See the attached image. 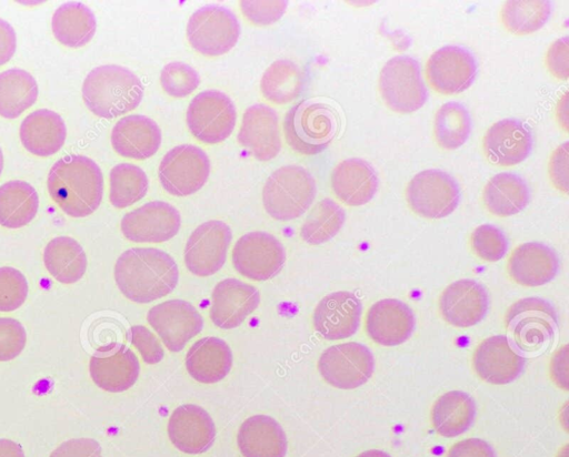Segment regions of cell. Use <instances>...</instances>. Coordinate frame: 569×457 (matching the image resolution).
Returning <instances> with one entry per match:
<instances>
[{"label": "cell", "instance_id": "6da1fadb", "mask_svg": "<svg viewBox=\"0 0 569 457\" xmlns=\"http://www.w3.org/2000/svg\"><path fill=\"white\" fill-rule=\"evenodd\" d=\"M114 280L127 298L144 304L171 293L178 284L179 270L164 251L132 247L118 257Z\"/></svg>", "mask_w": 569, "mask_h": 457}, {"label": "cell", "instance_id": "7a4b0ae2", "mask_svg": "<svg viewBox=\"0 0 569 457\" xmlns=\"http://www.w3.org/2000/svg\"><path fill=\"white\" fill-rule=\"evenodd\" d=\"M47 186L50 197L69 216L92 214L103 196V175L90 158L70 154L58 160L49 171Z\"/></svg>", "mask_w": 569, "mask_h": 457}, {"label": "cell", "instance_id": "3957f363", "mask_svg": "<svg viewBox=\"0 0 569 457\" xmlns=\"http://www.w3.org/2000/svg\"><path fill=\"white\" fill-rule=\"evenodd\" d=\"M143 97L140 79L118 64L93 68L82 83L86 106L97 116L112 119L134 110Z\"/></svg>", "mask_w": 569, "mask_h": 457}, {"label": "cell", "instance_id": "277c9868", "mask_svg": "<svg viewBox=\"0 0 569 457\" xmlns=\"http://www.w3.org/2000/svg\"><path fill=\"white\" fill-rule=\"evenodd\" d=\"M338 132V116L326 103L301 100L284 115L283 133L289 146L303 155L325 151Z\"/></svg>", "mask_w": 569, "mask_h": 457}, {"label": "cell", "instance_id": "5b68a950", "mask_svg": "<svg viewBox=\"0 0 569 457\" xmlns=\"http://www.w3.org/2000/svg\"><path fill=\"white\" fill-rule=\"evenodd\" d=\"M316 194V181L308 170L297 164L283 165L267 179L262 204L271 217L290 221L310 207Z\"/></svg>", "mask_w": 569, "mask_h": 457}, {"label": "cell", "instance_id": "8992f818", "mask_svg": "<svg viewBox=\"0 0 569 457\" xmlns=\"http://www.w3.org/2000/svg\"><path fill=\"white\" fill-rule=\"evenodd\" d=\"M378 88L386 105L397 113L415 112L428 99L420 64L409 55H396L385 63L379 73Z\"/></svg>", "mask_w": 569, "mask_h": 457}, {"label": "cell", "instance_id": "52a82bcc", "mask_svg": "<svg viewBox=\"0 0 569 457\" xmlns=\"http://www.w3.org/2000/svg\"><path fill=\"white\" fill-rule=\"evenodd\" d=\"M240 35L236 14L219 4H208L196 10L187 24L190 45L207 57H218L231 50Z\"/></svg>", "mask_w": 569, "mask_h": 457}, {"label": "cell", "instance_id": "ba28073f", "mask_svg": "<svg viewBox=\"0 0 569 457\" xmlns=\"http://www.w3.org/2000/svg\"><path fill=\"white\" fill-rule=\"evenodd\" d=\"M410 209L426 219H442L451 214L460 202L457 181L439 169H428L415 174L406 187Z\"/></svg>", "mask_w": 569, "mask_h": 457}, {"label": "cell", "instance_id": "9c48e42d", "mask_svg": "<svg viewBox=\"0 0 569 457\" xmlns=\"http://www.w3.org/2000/svg\"><path fill=\"white\" fill-rule=\"evenodd\" d=\"M558 317L553 306L539 297H526L513 303L505 316L506 328L516 346L522 351L539 349L557 331Z\"/></svg>", "mask_w": 569, "mask_h": 457}, {"label": "cell", "instance_id": "30bf717a", "mask_svg": "<svg viewBox=\"0 0 569 457\" xmlns=\"http://www.w3.org/2000/svg\"><path fill=\"white\" fill-rule=\"evenodd\" d=\"M237 111L232 100L218 90H206L190 102L186 121L191 134L207 144L224 141L232 133Z\"/></svg>", "mask_w": 569, "mask_h": 457}, {"label": "cell", "instance_id": "8fae6325", "mask_svg": "<svg viewBox=\"0 0 569 457\" xmlns=\"http://www.w3.org/2000/svg\"><path fill=\"white\" fill-rule=\"evenodd\" d=\"M209 174V156L193 144H181L169 150L158 169L161 186L174 196L198 192L206 184Z\"/></svg>", "mask_w": 569, "mask_h": 457}, {"label": "cell", "instance_id": "7c38bea8", "mask_svg": "<svg viewBox=\"0 0 569 457\" xmlns=\"http://www.w3.org/2000/svg\"><path fill=\"white\" fill-rule=\"evenodd\" d=\"M321 377L339 389H355L366 384L375 370V357L363 344L348 342L328 347L318 360Z\"/></svg>", "mask_w": 569, "mask_h": 457}, {"label": "cell", "instance_id": "4fadbf2b", "mask_svg": "<svg viewBox=\"0 0 569 457\" xmlns=\"http://www.w3.org/2000/svg\"><path fill=\"white\" fill-rule=\"evenodd\" d=\"M286 262L282 243L272 234L261 231L242 235L232 250V264L242 276L266 281L276 276Z\"/></svg>", "mask_w": 569, "mask_h": 457}, {"label": "cell", "instance_id": "5bb4252c", "mask_svg": "<svg viewBox=\"0 0 569 457\" xmlns=\"http://www.w3.org/2000/svg\"><path fill=\"white\" fill-rule=\"evenodd\" d=\"M475 55L466 48L448 44L436 50L426 63L429 85L441 94H458L470 88L477 75Z\"/></svg>", "mask_w": 569, "mask_h": 457}, {"label": "cell", "instance_id": "9a60e30c", "mask_svg": "<svg viewBox=\"0 0 569 457\" xmlns=\"http://www.w3.org/2000/svg\"><path fill=\"white\" fill-rule=\"evenodd\" d=\"M231 238V230L222 221L210 220L200 224L186 243L187 268L197 276L217 273L226 262Z\"/></svg>", "mask_w": 569, "mask_h": 457}, {"label": "cell", "instance_id": "2e32d148", "mask_svg": "<svg viewBox=\"0 0 569 457\" xmlns=\"http://www.w3.org/2000/svg\"><path fill=\"white\" fill-rule=\"evenodd\" d=\"M179 211L164 201L148 202L123 215L120 227L126 238L136 243H162L180 230Z\"/></svg>", "mask_w": 569, "mask_h": 457}, {"label": "cell", "instance_id": "e0dca14e", "mask_svg": "<svg viewBox=\"0 0 569 457\" xmlns=\"http://www.w3.org/2000/svg\"><path fill=\"white\" fill-rule=\"evenodd\" d=\"M147 321L171 352L181 351L203 327L200 313L182 299H169L152 306Z\"/></svg>", "mask_w": 569, "mask_h": 457}, {"label": "cell", "instance_id": "ac0fdd59", "mask_svg": "<svg viewBox=\"0 0 569 457\" xmlns=\"http://www.w3.org/2000/svg\"><path fill=\"white\" fill-rule=\"evenodd\" d=\"M525 363L518 347L505 335H493L483 339L472 355L476 374L492 385L513 382L522 373Z\"/></svg>", "mask_w": 569, "mask_h": 457}, {"label": "cell", "instance_id": "d6986e66", "mask_svg": "<svg viewBox=\"0 0 569 457\" xmlns=\"http://www.w3.org/2000/svg\"><path fill=\"white\" fill-rule=\"evenodd\" d=\"M89 372L98 387L110 393H120L136 383L140 365L136 354L126 345L110 343L94 352Z\"/></svg>", "mask_w": 569, "mask_h": 457}, {"label": "cell", "instance_id": "ffe728a7", "mask_svg": "<svg viewBox=\"0 0 569 457\" xmlns=\"http://www.w3.org/2000/svg\"><path fill=\"white\" fill-rule=\"evenodd\" d=\"M489 308L487 290L477 281L458 280L449 284L439 297V312L450 325L460 328L480 323Z\"/></svg>", "mask_w": 569, "mask_h": 457}, {"label": "cell", "instance_id": "44dd1931", "mask_svg": "<svg viewBox=\"0 0 569 457\" xmlns=\"http://www.w3.org/2000/svg\"><path fill=\"white\" fill-rule=\"evenodd\" d=\"M362 305L351 292L339 291L326 295L316 306L312 322L316 332L328 341L352 336L359 328Z\"/></svg>", "mask_w": 569, "mask_h": 457}, {"label": "cell", "instance_id": "7402d4cb", "mask_svg": "<svg viewBox=\"0 0 569 457\" xmlns=\"http://www.w3.org/2000/svg\"><path fill=\"white\" fill-rule=\"evenodd\" d=\"M416 327L412 309L396 298H383L370 306L366 315V332L377 344L397 346L407 342Z\"/></svg>", "mask_w": 569, "mask_h": 457}, {"label": "cell", "instance_id": "603a6c76", "mask_svg": "<svg viewBox=\"0 0 569 457\" xmlns=\"http://www.w3.org/2000/svg\"><path fill=\"white\" fill-rule=\"evenodd\" d=\"M532 133L520 120L502 119L486 131L482 149L487 159L500 166L516 165L532 150Z\"/></svg>", "mask_w": 569, "mask_h": 457}, {"label": "cell", "instance_id": "cb8c5ba5", "mask_svg": "<svg viewBox=\"0 0 569 457\" xmlns=\"http://www.w3.org/2000/svg\"><path fill=\"white\" fill-rule=\"evenodd\" d=\"M259 291L237 278L220 281L211 295V322L223 329L239 326L258 307Z\"/></svg>", "mask_w": 569, "mask_h": 457}, {"label": "cell", "instance_id": "d4e9b609", "mask_svg": "<svg viewBox=\"0 0 569 457\" xmlns=\"http://www.w3.org/2000/svg\"><path fill=\"white\" fill-rule=\"evenodd\" d=\"M237 139L259 161L276 158L281 150L277 111L262 103L247 108Z\"/></svg>", "mask_w": 569, "mask_h": 457}, {"label": "cell", "instance_id": "484cf974", "mask_svg": "<svg viewBox=\"0 0 569 457\" xmlns=\"http://www.w3.org/2000/svg\"><path fill=\"white\" fill-rule=\"evenodd\" d=\"M168 436L176 448L186 454L207 451L216 438V426L202 407L186 404L177 407L168 422Z\"/></svg>", "mask_w": 569, "mask_h": 457}, {"label": "cell", "instance_id": "4316f807", "mask_svg": "<svg viewBox=\"0 0 569 457\" xmlns=\"http://www.w3.org/2000/svg\"><path fill=\"white\" fill-rule=\"evenodd\" d=\"M559 266V257L551 247L540 242H527L512 251L507 271L515 283L537 287L551 282Z\"/></svg>", "mask_w": 569, "mask_h": 457}, {"label": "cell", "instance_id": "83f0119b", "mask_svg": "<svg viewBox=\"0 0 569 457\" xmlns=\"http://www.w3.org/2000/svg\"><path fill=\"white\" fill-rule=\"evenodd\" d=\"M113 150L123 158L144 160L160 148L162 135L158 124L142 114L121 118L110 135Z\"/></svg>", "mask_w": 569, "mask_h": 457}, {"label": "cell", "instance_id": "f1b7e54d", "mask_svg": "<svg viewBox=\"0 0 569 457\" xmlns=\"http://www.w3.org/2000/svg\"><path fill=\"white\" fill-rule=\"evenodd\" d=\"M335 195L349 206H360L372 200L379 180L373 166L360 158H349L338 163L330 177Z\"/></svg>", "mask_w": 569, "mask_h": 457}, {"label": "cell", "instance_id": "f546056e", "mask_svg": "<svg viewBox=\"0 0 569 457\" xmlns=\"http://www.w3.org/2000/svg\"><path fill=\"white\" fill-rule=\"evenodd\" d=\"M237 444L243 457H284L287 436L280 424L267 415H253L240 426Z\"/></svg>", "mask_w": 569, "mask_h": 457}, {"label": "cell", "instance_id": "4dcf8cb0", "mask_svg": "<svg viewBox=\"0 0 569 457\" xmlns=\"http://www.w3.org/2000/svg\"><path fill=\"white\" fill-rule=\"evenodd\" d=\"M19 135L27 151L38 156H50L64 144L67 128L57 112L38 109L23 119Z\"/></svg>", "mask_w": 569, "mask_h": 457}, {"label": "cell", "instance_id": "1f68e13d", "mask_svg": "<svg viewBox=\"0 0 569 457\" xmlns=\"http://www.w3.org/2000/svg\"><path fill=\"white\" fill-rule=\"evenodd\" d=\"M231 366V349L218 337H203L197 341L186 355L189 375L202 384H213L223 379Z\"/></svg>", "mask_w": 569, "mask_h": 457}, {"label": "cell", "instance_id": "d6a6232c", "mask_svg": "<svg viewBox=\"0 0 569 457\" xmlns=\"http://www.w3.org/2000/svg\"><path fill=\"white\" fill-rule=\"evenodd\" d=\"M530 201V190L523 177L512 172L495 174L486 183L482 202L493 215L506 217L518 214Z\"/></svg>", "mask_w": 569, "mask_h": 457}, {"label": "cell", "instance_id": "836d02e7", "mask_svg": "<svg viewBox=\"0 0 569 457\" xmlns=\"http://www.w3.org/2000/svg\"><path fill=\"white\" fill-rule=\"evenodd\" d=\"M431 424L437 434L451 438L466 433L476 418V404L461 390L442 394L432 405Z\"/></svg>", "mask_w": 569, "mask_h": 457}, {"label": "cell", "instance_id": "e575fe53", "mask_svg": "<svg viewBox=\"0 0 569 457\" xmlns=\"http://www.w3.org/2000/svg\"><path fill=\"white\" fill-rule=\"evenodd\" d=\"M51 28L60 43L69 48H80L93 38L97 20L89 7L79 1H70L56 9Z\"/></svg>", "mask_w": 569, "mask_h": 457}, {"label": "cell", "instance_id": "d590c367", "mask_svg": "<svg viewBox=\"0 0 569 457\" xmlns=\"http://www.w3.org/2000/svg\"><path fill=\"white\" fill-rule=\"evenodd\" d=\"M43 263L48 272L63 284L78 282L87 270L82 246L69 236H57L46 245Z\"/></svg>", "mask_w": 569, "mask_h": 457}, {"label": "cell", "instance_id": "8d00e7d4", "mask_svg": "<svg viewBox=\"0 0 569 457\" xmlns=\"http://www.w3.org/2000/svg\"><path fill=\"white\" fill-rule=\"evenodd\" d=\"M39 207L36 189L20 180H12L0 186V225L19 228L30 223Z\"/></svg>", "mask_w": 569, "mask_h": 457}, {"label": "cell", "instance_id": "74e56055", "mask_svg": "<svg viewBox=\"0 0 569 457\" xmlns=\"http://www.w3.org/2000/svg\"><path fill=\"white\" fill-rule=\"evenodd\" d=\"M306 85V74L289 59L272 62L260 80L263 97L273 103L286 104L301 94Z\"/></svg>", "mask_w": 569, "mask_h": 457}, {"label": "cell", "instance_id": "f35d334b", "mask_svg": "<svg viewBox=\"0 0 569 457\" xmlns=\"http://www.w3.org/2000/svg\"><path fill=\"white\" fill-rule=\"evenodd\" d=\"M38 98L36 79L26 70L12 68L0 73V115L16 119Z\"/></svg>", "mask_w": 569, "mask_h": 457}, {"label": "cell", "instance_id": "ab89813d", "mask_svg": "<svg viewBox=\"0 0 569 457\" xmlns=\"http://www.w3.org/2000/svg\"><path fill=\"white\" fill-rule=\"evenodd\" d=\"M471 132V118L467 108L456 101L443 103L433 119V135L445 150L463 145Z\"/></svg>", "mask_w": 569, "mask_h": 457}, {"label": "cell", "instance_id": "60d3db41", "mask_svg": "<svg viewBox=\"0 0 569 457\" xmlns=\"http://www.w3.org/2000/svg\"><path fill=\"white\" fill-rule=\"evenodd\" d=\"M552 3L548 0H509L501 8L503 27L515 34H529L549 20Z\"/></svg>", "mask_w": 569, "mask_h": 457}, {"label": "cell", "instance_id": "b9f144b4", "mask_svg": "<svg viewBox=\"0 0 569 457\" xmlns=\"http://www.w3.org/2000/svg\"><path fill=\"white\" fill-rule=\"evenodd\" d=\"M345 221V210L333 200L322 199L302 223L300 236L311 245L326 243L337 235Z\"/></svg>", "mask_w": 569, "mask_h": 457}, {"label": "cell", "instance_id": "7bdbcfd3", "mask_svg": "<svg viewBox=\"0 0 569 457\" xmlns=\"http://www.w3.org/2000/svg\"><path fill=\"white\" fill-rule=\"evenodd\" d=\"M110 203L117 209L128 207L140 201L148 192L146 172L132 163H119L109 174Z\"/></svg>", "mask_w": 569, "mask_h": 457}, {"label": "cell", "instance_id": "ee69618b", "mask_svg": "<svg viewBox=\"0 0 569 457\" xmlns=\"http://www.w3.org/2000/svg\"><path fill=\"white\" fill-rule=\"evenodd\" d=\"M160 83L163 91L170 97L184 98L198 88L200 77L191 65L174 61L162 68Z\"/></svg>", "mask_w": 569, "mask_h": 457}, {"label": "cell", "instance_id": "f6af8a7d", "mask_svg": "<svg viewBox=\"0 0 569 457\" xmlns=\"http://www.w3.org/2000/svg\"><path fill=\"white\" fill-rule=\"evenodd\" d=\"M470 245L473 253L486 262H497L508 251L507 236L492 224L477 226L470 235Z\"/></svg>", "mask_w": 569, "mask_h": 457}, {"label": "cell", "instance_id": "bcb514c9", "mask_svg": "<svg viewBox=\"0 0 569 457\" xmlns=\"http://www.w3.org/2000/svg\"><path fill=\"white\" fill-rule=\"evenodd\" d=\"M28 295V282L24 275L10 266L0 267V312L19 308Z\"/></svg>", "mask_w": 569, "mask_h": 457}, {"label": "cell", "instance_id": "7dc6e473", "mask_svg": "<svg viewBox=\"0 0 569 457\" xmlns=\"http://www.w3.org/2000/svg\"><path fill=\"white\" fill-rule=\"evenodd\" d=\"M26 341V329L20 322L0 317V362L16 358L23 351Z\"/></svg>", "mask_w": 569, "mask_h": 457}, {"label": "cell", "instance_id": "c3c4849f", "mask_svg": "<svg viewBox=\"0 0 569 457\" xmlns=\"http://www.w3.org/2000/svg\"><path fill=\"white\" fill-rule=\"evenodd\" d=\"M288 7V1H240V8L246 18L254 24L267 26L278 21Z\"/></svg>", "mask_w": 569, "mask_h": 457}, {"label": "cell", "instance_id": "681fc988", "mask_svg": "<svg viewBox=\"0 0 569 457\" xmlns=\"http://www.w3.org/2000/svg\"><path fill=\"white\" fill-rule=\"evenodd\" d=\"M128 339L139 351L147 364H157L164 352L157 337L143 325L131 326L128 331Z\"/></svg>", "mask_w": 569, "mask_h": 457}, {"label": "cell", "instance_id": "f907efd6", "mask_svg": "<svg viewBox=\"0 0 569 457\" xmlns=\"http://www.w3.org/2000/svg\"><path fill=\"white\" fill-rule=\"evenodd\" d=\"M546 65L548 71L560 80L569 77V38L557 39L547 50Z\"/></svg>", "mask_w": 569, "mask_h": 457}, {"label": "cell", "instance_id": "816d5d0a", "mask_svg": "<svg viewBox=\"0 0 569 457\" xmlns=\"http://www.w3.org/2000/svg\"><path fill=\"white\" fill-rule=\"evenodd\" d=\"M569 143L566 141L552 152L548 172L552 184L561 192L568 193L569 186Z\"/></svg>", "mask_w": 569, "mask_h": 457}, {"label": "cell", "instance_id": "f5cc1de1", "mask_svg": "<svg viewBox=\"0 0 569 457\" xmlns=\"http://www.w3.org/2000/svg\"><path fill=\"white\" fill-rule=\"evenodd\" d=\"M49 457H102V450L94 439L73 438L58 446Z\"/></svg>", "mask_w": 569, "mask_h": 457}, {"label": "cell", "instance_id": "db71d44e", "mask_svg": "<svg viewBox=\"0 0 569 457\" xmlns=\"http://www.w3.org/2000/svg\"><path fill=\"white\" fill-rule=\"evenodd\" d=\"M446 457H496V453L486 440L467 438L451 446Z\"/></svg>", "mask_w": 569, "mask_h": 457}, {"label": "cell", "instance_id": "11a10c76", "mask_svg": "<svg viewBox=\"0 0 569 457\" xmlns=\"http://www.w3.org/2000/svg\"><path fill=\"white\" fill-rule=\"evenodd\" d=\"M550 375L556 385L565 390L568 389V346L563 345L558 349L550 363Z\"/></svg>", "mask_w": 569, "mask_h": 457}, {"label": "cell", "instance_id": "9f6ffc18", "mask_svg": "<svg viewBox=\"0 0 569 457\" xmlns=\"http://www.w3.org/2000/svg\"><path fill=\"white\" fill-rule=\"evenodd\" d=\"M17 49V35L12 26L0 19V65L7 63Z\"/></svg>", "mask_w": 569, "mask_h": 457}, {"label": "cell", "instance_id": "6f0895ef", "mask_svg": "<svg viewBox=\"0 0 569 457\" xmlns=\"http://www.w3.org/2000/svg\"><path fill=\"white\" fill-rule=\"evenodd\" d=\"M0 457H24L19 444L10 439H0Z\"/></svg>", "mask_w": 569, "mask_h": 457}, {"label": "cell", "instance_id": "680465c9", "mask_svg": "<svg viewBox=\"0 0 569 457\" xmlns=\"http://www.w3.org/2000/svg\"><path fill=\"white\" fill-rule=\"evenodd\" d=\"M568 93L566 92L562 98L559 100V103L557 105V116L559 120V123L562 125V128L567 131L568 129Z\"/></svg>", "mask_w": 569, "mask_h": 457}, {"label": "cell", "instance_id": "91938a15", "mask_svg": "<svg viewBox=\"0 0 569 457\" xmlns=\"http://www.w3.org/2000/svg\"><path fill=\"white\" fill-rule=\"evenodd\" d=\"M356 457H391L386 451L379 450V449H369L366 451L360 453Z\"/></svg>", "mask_w": 569, "mask_h": 457}, {"label": "cell", "instance_id": "94428289", "mask_svg": "<svg viewBox=\"0 0 569 457\" xmlns=\"http://www.w3.org/2000/svg\"><path fill=\"white\" fill-rule=\"evenodd\" d=\"M2 169H3V154H2V151H1V148H0V175L2 173Z\"/></svg>", "mask_w": 569, "mask_h": 457}, {"label": "cell", "instance_id": "6125c7cd", "mask_svg": "<svg viewBox=\"0 0 569 457\" xmlns=\"http://www.w3.org/2000/svg\"><path fill=\"white\" fill-rule=\"evenodd\" d=\"M558 457H567V446L559 453Z\"/></svg>", "mask_w": 569, "mask_h": 457}]
</instances>
